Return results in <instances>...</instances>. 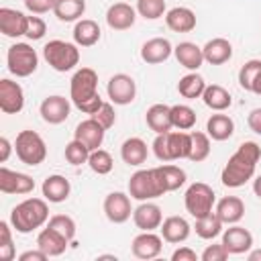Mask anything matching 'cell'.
I'll list each match as a JSON object with an SVG mask.
<instances>
[{
    "label": "cell",
    "instance_id": "obj_10",
    "mask_svg": "<svg viewBox=\"0 0 261 261\" xmlns=\"http://www.w3.org/2000/svg\"><path fill=\"white\" fill-rule=\"evenodd\" d=\"M39 112H41V118L49 124H61L67 120L69 112H71V104L65 96H59V94H53V96H47L41 106H39Z\"/></svg>",
    "mask_w": 261,
    "mask_h": 261
},
{
    "label": "cell",
    "instance_id": "obj_20",
    "mask_svg": "<svg viewBox=\"0 0 261 261\" xmlns=\"http://www.w3.org/2000/svg\"><path fill=\"white\" fill-rule=\"evenodd\" d=\"M171 53H173V47H171L169 39H165V37H153V39L145 41L141 47V59L151 65L167 61Z\"/></svg>",
    "mask_w": 261,
    "mask_h": 261
},
{
    "label": "cell",
    "instance_id": "obj_24",
    "mask_svg": "<svg viewBox=\"0 0 261 261\" xmlns=\"http://www.w3.org/2000/svg\"><path fill=\"white\" fill-rule=\"evenodd\" d=\"M161 237L163 241L171 243V245H179L184 241H188L190 237V230L192 226L188 224V220L184 216H167L163 222H161Z\"/></svg>",
    "mask_w": 261,
    "mask_h": 261
},
{
    "label": "cell",
    "instance_id": "obj_8",
    "mask_svg": "<svg viewBox=\"0 0 261 261\" xmlns=\"http://www.w3.org/2000/svg\"><path fill=\"white\" fill-rule=\"evenodd\" d=\"M214 202H216V194H214V190H212L208 184H204V181L192 184V186L186 190V196H184L186 210H188L194 218H202V216L210 214L212 208H214Z\"/></svg>",
    "mask_w": 261,
    "mask_h": 261
},
{
    "label": "cell",
    "instance_id": "obj_3",
    "mask_svg": "<svg viewBox=\"0 0 261 261\" xmlns=\"http://www.w3.org/2000/svg\"><path fill=\"white\" fill-rule=\"evenodd\" d=\"M47 220H49V206L41 198H27L20 204H16L10 212V224L20 234H29L41 228Z\"/></svg>",
    "mask_w": 261,
    "mask_h": 261
},
{
    "label": "cell",
    "instance_id": "obj_12",
    "mask_svg": "<svg viewBox=\"0 0 261 261\" xmlns=\"http://www.w3.org/2000/svg\"><path fill=\"white\" fill-rule=\"evenodd\" d=\"M24 106V92L20 84L4 77L0 80V110L4 114H16Z\"/></svg>",
    "mask_w": 261,
    "mask_h": 261
},
{
    "label": "cell",
    "instance_id": "obj_48",
    "mask_svg": "<svg viewBox=\"0 0 261 261\" xmlns=\"http://www.w3.org/2000/svg\"><path fill=\"white\" fill-rule=\"evenodd\" d=\"M228 249L222 245V243H216V245H208L206 249H204V253L200 255V259L202 261H224V259H228Z\"/></svg>",
    "mask_w": 261,
    "mask_h": 261
},
{
    "label": "cell",
    "instance_id": "obj_57",
    "mask_svg": "<svg viewBox=\"0 0 261 261\" xmlns=\"http://www.w3.org/2000/svg\"><path fill=\"white\" fill-rule=\"evenodd\" d=\"M249 261H261V249H255V251H249Z\"/></svg>",
    "mask_w": 261,
    "mask_h": 261
},
{
    "label": "cell",
    "instance_id": "obj_49",
    "mask_svg": "<svg viewBox=\"0 0 261 261\" xmlns=\"http://www.w3.org/2000/svg\"><path fill=\"white\" fill-rule=\"evenodd\" d=\"M153 153H155V157L159 161H165V163L171 161L169 149H167V133H161V135L155 137V141H153Z\"/></svg>",
    "mask_w": 261,
    "mask_h": 261
},
{
    "label": "cell",
    "instance_id": "obj_29",
    "mask_svg": "<svg viewBox=\"0 0 261 261\" xmlns=\"http://www.w3.org/2000/svg\"><path fill=\"white\" fill-rule=\"evenodd\" d=\"M214 212L218 214L222 224H237L245 216V202L239 196H224L222 200H218Z\"/></svg>",
    "mask_w": 261,
    "mask_h": 261
},
{
    "label": "cell",
    "instance_id": "obj_17",
    "mask_svg": "<svg viewBox=\"0 0 261 261\" xmlns=\"http://www.w3.org/2000/svg\"><path fill=\"white\" fill-rule=\"evenodd\" d=\"M104 133H106V128H104L96 118L90 116V118L82 120V122L75 126V130H73V139L82 141L90 151H94V149H100V147H102Z\"/></svg>",
    "mask_w": 261,
    "mask_h": 261
},
{
    "label": "cell",
    "instance_id": "obj_18",
    "mask_svg": "<svg viewBox=\"0 0 261 261\" xmlns=\"http://www.w3.org/2000/svg\"><path fill=\"white\" fill-rule=\"evenodd\" d=\"M137 20V8H133L126 2H114L106 10V24L112 31H126Z\"/></svg>",
    "mask_w": 261,
    "mask_h": 261
},
{
    "label": "cell",
    "instance_id": "obj_27",
    "mask_svg": "<svg viewBox=\"0 0 261 261\" xmlns=\"http://www.w3.org/2000/svg\"><path fill=\"white\" fill-rule=\"evenodd\" d=\"M202 53H204V61H208L210 65H222L232 57V45L228 39L216 37L202 47Z\"/></svg>",
    "mask_w": 261,
    "mask_h": 261
},
{
    "label": "cell",
    "instance_id": "obj_25",
    "mask_svg": "<svg viewBox=\"0 0 261 261\" xmlns=\"http://www.w3.org/2000/svg\"><path fill=\"white\" fill-rule=\"evenodd\" d=\"M165 24L173 33H190L196 29V14L192 8L175 6L165 12Z\"/></svg>",
    "mask_w": 261,
    "mask_h": 261
},
{
    "label": "cell",
    "instance_id": "obj_56",
    "mask_svg": "<svg viewBox=\"0 0 261 261\" xmlns=\"http://www.w3.org/2000/svg\"><path fill=\"white\" fill-rule=\"evenodd\" d=\"M251 92H255V94H259V96H261V71H259V75L255 77V82H253V88H251Z\"/></svg>",
    "mask_w": 261,
    "mask_h": 261
},
{
    "label": "cell",
    "instance_id": "obj_14",
    "mask_svg": "<svg viewBox=\"0 0 261 261\" xmlns=\"http://www.w3.org/2000/svg\"><path fill=\"white\" fill-rule=\"evenodd\" d=\"M161 249H163V237L155 234L153 230H143L133 239L130 245V251L137 259H155L159 257Z\"/></svg>",
    "mask_w": 261,
    "mask_h": 261
},
{
    "label": "cell",
    "instance_id": "obj_30",
    "mask_svg": "<svg viewBox=\"0 0 261 261\" xmlns=\"http://www.w3.org/2000/svg\"><path fill=\"white\" fill-rule=\"evenodd\" d=\"M100 27L96 20L92 18H80L75 20V27H73V43L77 47H92L100 41Z\"/></svg>",
    "mask_w": 261,
    "mask_h": 261
},
{
    "label": "cell",
    "instance_id": "obj_44",
    "mask_svg": "<svg viewBox=\"0 0 261 261\" xmlns=\"http://www.w3.org/2000/svg\"><path fill=\"white\" fill-rule=\"evenodd\" d=\"M47 226L59 230V232H61L65 239H69V241H73V237H75V220H73L71 216H67V214H53V216L47 220Z\"/></svg>",
    "mask_w": 261,
    "mask_h": 261
},
{
    "label": "cell",
    "instance_id": "obj_13",
    "mask_svg": "<svg viewBox=\"0 0 261 261\" xmlns=\"http://www.w3.org/2000/svg\"><path fill=\"white\" fill-rule=\"evenodd\" d=\"M35 190V179L27 173L0 167V192L2 194H31Z\"/></svg>",
    "mask_w": 261,
    "mask_h": 261
},
{
    "label": "cell",
    "instance_id": "obj_47",
    "mask_svg": "<svg viewBox=\"0 0 261 261\" xmlns=\"http://www.w3.org/2000/svg\"><path fill=\"white\" fill-rule=\"evenodd\" d=\"M45 33H47V24H45V20L41 18V16H29V29H27V35L24 37H29L31 41H39V39H43L45 37Z\"/></svg>",
    "mask_w": 261,
    "mask_h": 261
},
{
    "label": "cell",
    "instance_id": "obj_15",
    "mask_svg": "<svg viewBox=\"0 0 261 261\" xmlns=\"http://www.w3.org/2000/svg\"><path fill=\"white\" fill-rule=\"evenodd\" d=\"M27 29H29V16L20 10H14V8H0V31L4 37H10V39H16V37H22L27 35Z\"/></svg>",
    "mask_w": 261,
    "mask_h": 261
},
{
    "label": "cell",
    "instance_id": "obj_36",
    "mask_svg": "<svg viewBox=\"0 0 261 261\" xmlns=\"http://www.w3.org/2000/svg\"><path fill=\"white\" fill-rule=\"evenodd\" d=\"M194 228H196V234L200 239L210 241V239H216L222 232V220L218 218L216 212H210V214H206L202 218H196Z\"/></svg>",
    "mask_w": 261,
    "mask_h": 261
},
{
    "label": "cell",
    "instance_id": "obj_4",
    "mask_svg": "<svg viewBox=\"0 0 261 261\" xmlns=\"http://www.w3.org/2000/svg\"><path fill=\"white\" fill-rule=\"evenodd\" d=\"M167 190H165V184H163V177L159 173V167H153V169H139L130 175L128 179V196L139 200V202H145V200H155L159 196H163Z\"/></svg>",
    "mask_w": 261,
    "mask_h": 261
},
{
    "label": "cell",
    "instance_id": "obj_9",
    "mask_svg": "<svg viewBox=\"0 0 261 261\" xmlns=\"http://www.w3.org/2000/svg\"><path fill=\"white\" fill-rule=\"evenodd\" d=\"M106 92H108V98L118 104V106H126L135 100L137 96V84L135 80L128 75V73H114L110 80H108V86H106Z\"/></svg>",
    "mask_w": 261,
    "mask_h": 261
},
{
    "label": "cell",
    "instance_id": "obj_26",
    "mask_svg": "<svg viewBox=\"0 0 261 261\" xmlns=\"http://www.w3.org/2000/svg\"><path fill=\"white\" fill-rule=\"evenodd\" d=\"M145 120H147V126L155 133V135H161V133H169L171 130V106L167 104H153L147 108L145 112Z\"/></svg>",
    "mask_w": 261,
    "mask_h": 261
},
{
    "label": "cell",
    "instance_id": "obj_21",
    "mask_svg": "<svg viewBox=\"0 0 261 261\" xmlns=\"http://www.w3.org/2000/svg\"><path fill=\"white\" fill-rule=\"evenodd\" d=\"M69 245V239H65L59 230L51 228V226H45L39 234H37V247L47 253V257H59L65 253Z\"/></svg>",
    "mask_w": 261,
    "mask_h": 261
},
{
    "label": "cell",
    "instance_id": "obj_42",
    "mask_svg": "<svg viewBox=\"0 0 261 261\" xmlns=\"http://www.w3.org/2000/svg\"><path fill=\"white\" fill-rule=\"evenodd\" d=\"M90 153H92V151H90L82 141H77V139H73V141H69V143L65 145V159H67V163H71V165L88 163Z\"/></svg>",
    "mask_w": 261,
    "mask_h": 261
},
{
    "label": "cell",
    "instance_id": "obj_1",
    "mask_svg": "<svg viewBox=\"0 0 261 261\" xmlns=\"http://www.w3.org/2000/svg\"><path fill=\"white\" fill-rule=\"evenodd\" d=\"M259 159H261V147L255 141L241 143L239 149L230 155V159L226 161V165L220 173L222 186H226V188L245 186L249 179H253Z\"/></svg>",
    "mask_w": 261,
    "mask_h": 261
},
{
    "label": "cell",
    "instance_id": "obj_37",
    "mask_svg": "<svg viewBox=\"0 0 261 261\" xmlns=\"http://www.w3.org/2000/svg\"><path fill=\"white\" fill-rule=\"evenodd\" d=\"M171 124L177 130H190L196 124V112L188 104H175L171 106Z\"/></svg>",
    "mask_w": 261,
    "mask_h": 261
},
{
    "label": "cell",
    "instance_id": "obj_33",
    "mask_svg": "<svg viewBox=\"0 0 261 261\" xmlns=\"http://www.w3.org/2000/svg\"><path fill=\"white\" fill-rule=\"evenodd\" d=\"M202 100L204 104L210 108V110H216V112H222L226 110L230 104H232V98H230V92L226 88H222L220 84H210L206 86L204 94H202Z\"/></svg>",
    "mask_w": 261,
    "mask_h": 261
},
{
    "label": "cell",
    "instance_id": "obj_16",
    "mask_svg": "<svg viewBox=\"0 0 261 261\" xmlns=\"http://www.w3.org/2000/svg\"><path fill=\"white\" fill-rule=\"evenodd\" d=\"M222 245L228 249L230 255H243V253L251 251V247H253V234L245 226L230 224L222 232Z\"/></svg>",
    "mask_w": 261,
    "mask_h": 261
},
{
    "label": "cell",
    "instance_id": "obj_11",
    "mask_svg": "<svg viewBox=\"0 0 261 261\" xmlns=\"http://www.w3.org/2000/svg\"><path fill=\"white\" fill-rule=\"evenodd\" d=\"M104 214L114 224L126 222L130 218V214H133V206H130L128 194H124V192H110L104 198Z\"/></svg>",
    "mask_w": 261,
    "mask_h": 261
},
{
    "label": "cell",
    "instance_id": "obj_55",
    "mask_svg": "<svg viewBox=\"0 0 261 261\" xmlns=\"http://www.w3.org/2000/svg\"><path fill=\"white\" fill-rule=\"evenodd\" d=\"M253 192H255V196L261 200V175H257V177L253 179Z\"/></svg>",
    "mask_w": 261,
    "mask_h": 261
},
{
    "label": "cell",
    "instance_id": "obj_53",
    "mask_svg": "<svg viewBox=\"0 0 261 261\" xmlns=\"http://www.w3.org/2000/svg\"><path fill=\"white\" fill-rule=\"evenodd\" d=\"M45 259H49V257H47V253H43L39 247H37L35 251H24V253L18 255V261H45Z\"/></svg>",
    "mask_w": 261,
    "mask_h": 261
},
{
    "label": "cell",
    "instance_id": "obj_6",
    "mask_svg": "<svg viewBox=\"0 0 261 261\" xmlns=\"http://www.w3.org/2000/svg\"><path fill=\"white\" fill-rule=\"evenodd\" d=\"M14 151H16V157L24 163V165H39L45 161L47 157V145L43 141V137L35 130H20L16 135V141H14Z\"/></svg>",
    "mask_w": 261,
    "mask_h": 261
},
{
    "label": "cell",
    "instance_id": "obj_19",
    "mask_svg": "<svg viewBox=\"0 0 261 261\" xmlns=\"http://www.w3.org/2000/svg\"><path fill=\"white\" fill-rule=\"evenodd\" d=\"M133 220H135L137 228H141V230H155L163 222V212L157 204L145 200L133 210Z\"/></svg>",
    "mask_w": 261,
    "mask_h": 261
},
{
    "label": "cell",
    "instance_id": "obj_45",
    "mask_svg": "<svg viewBox=\"0 0 261 261\" xmlns=\"http://www.w3.org/2000/svg\"><path fill=\"white\" fill-rule=\"evenodd\" d=\"M14 259V245H12V232L6 220L0 222V261H12Z\"/></svg>",
    "mask_w": 261,
    "mask_h": 261
},
{
    "label": "cell",
    "instance_id": "obj_7",
    "mask_svg": "<svg viewBox=\"0 0 261 261\" xmlns=\"http://www.w3.org/2000/svg\"><path fill=\"white\" fill-rule=\"evenodd\" d=\"M8 71L16 77H29L39 65V55L29 43H14L6 53Z\"/></svg>",
    "mask_w": 261,
    "mask_h": 261
},
{
    "label": "cell",
    "instance_id": "obj_51",
    "mask_svg": "<svg viewBox=\"0 0 261 261\" xmlns=\"http://www.w3.org/2000/svg\"><path fill=\"white\" fill-rule=\"evenodd\" d=\"M171 261H198V255H196V251L190 249V247H179V249L173 251Z\"/></svg>",
    "mask_w": 261,
    "mask_h": 261
},
{
    "label": "cell",
    "instance_id": "obj_34",
    "mask_svg": "<svg viewBox=\"0 0 261 261\" xmlns=\"http://www.w3.org/2000/svg\"><path fill=\"white\" fill-rule=\"evenodd\" d=\"M86 12V0H55L53 14L61 22H73L80 20Z\"/></svg>",
    "mask_w": 261,
    "mask_h": 261
},
{
    "label": "cell",
    "instance_id": "obj_38",
    "mask_svg": "<svg viewBox=\"0 0 261 261\" xmlns=\"http://www.w3.org/2000/svg\"><path fill=\"white\" fill-rule=\"evenodd\" d=\"M210 155V137L208 133H200V130H194L192 133V151H190V161L194 163H200L204 159H208Z\"/></svg>",
    "mask_w": 261,
    "mask_h": 261
},
{
    "label": "cell",
    "instance_id": "obj_23",
    "mask_svg": "<svg viewBox=\"0 0 261 261\" xmlns=\"http://www.w3.org/2000/svg\"><path fill=\"white\" fill-rule=\"evenodd\" d=\"M41 192H43V196H45L47 202L59 204V202H65V200L69 198L71 186H69V179H65V177L59 175V173H53V175H47V177L43 179Z\"/></svg>",
    "mask_w": 261,
    "mask_h": 261
},
{
    "label": "cell",
    "instance_id": "obj_2",
    "mask_svg": "<svg viewBox=\"0 0 261 261\" xmlns=\"http://www.w3.org/2000/svg\"><path fill=\"white\" fill-rule=\"evenodd\" d=\"M69 98L84 114H96L104 100L98 94V73L92 67H82L73 73L69 84Z\"/></svg>",
    "mask_w": 261,
    "mask_h": 261
},
{
    "label": "cell",
    "instance_id": "obj_22",
    "mask_svg": "<svg viewBox=\"0 0 261 261\" xmlns=\"http://www.w3.org/2000/svg\"><path fill=\"white\" fill-rule=\"evenodd\" d=\"M173 53H175V59L179 65H184L186 69L190 71H198L204 63V53H202V47H198L196 43L192 41H181L173 47Z\"/></svg>",
    "mask_w": 261,
    "mask_h": 261
},
{
    "label": "cell",
    "instance_id": "obj_39",
    "mask_svg": "<svg viewBox=\"0 0 261 261\" xmlns=\"http://www.w3.org/2000/svg\"><path fill=\"white\" fill-rule=\"evenodd\" d=\"M88 165H90V169H92L94 173L106 175V173L112 171L114 159H112V155H110L108 151H104V149H94V151L90 153V157H88Z\"/></svg>",
    "mask_w": 261,
    "mask_h": 261
},
{
    "label": "cell",
    "instance_id": "obj_40",
    "mask_svg": "<svg viewBox=\"0 0 261 261\" xmlns=\"http://www.w3.org/2000/svg\"><path fill=\"white\" fill-rule=\"evenodd\" d=\"M159 173L163 177V184H165V190L167 192L179 190L186 184V171L181 167H177V165H161L159 167Z\"/></svg>",
    "mask_w": 261,
    "mask_h": 261
},
{
    "label": "cell",
    "instance_id": "obj_5",
    "mask_svg": "<svg viewBox=\"0 0 261 261\" xmlns=\"http://www.w3.org/2000/svg\"><path fill=\"white\" fill-rule=\"evenodd\" d=\"M43 57L55 71H69L80 63V49L75 43L53 39V41L45 43Z\"/></svg>",
    "mask_w": 261,
    "mask_h": 261
},
{
    "label": "cell",
    "instance_id": "obj_54",
    "mask_svg": "<svg viewBox=\"0 0 261 261\" xmlns=\"http://www.w3.org/2000/svg\"><path fill=\"white\" fill-rule=\"evenodd\" d=\"M10 151H12V145H10V141H8L6 137H2V139H0V161H2V163H6V161H8V157H10Z\"/></svg>",
    "mask_w": 261,
    "mask_h": 261
},
{
    "label": "cell",
    "instance_id": "obj_43",
    "mask_svg": "<svg viewBox=\"0 0 261 261\" xmlns=\"http://www.w3.org/2000/svg\"><path fill=\"white\" fill-rule=\"evenodd\" d=\"M259 71H261V59H249V61L239 69V84H241V88L247 90V92H251L253 82H255V77L259 75Z\"/></svg>",
    "mask_w": 261,
    "mask_h": 261
},
{
    "label": "cell",
    "instance_id": "obj_50",
    "mask_svg": "<svg viewBox=\"0 0 261 261\" xmlns=\"http://www.w3.org/2000/svg\"><path fill=\"white\" fill-rule=\"evenodd\" d=\"M22 2L31 14H45L53 10V4H55V0H22Z\"/></svg>",
    "mask_w": 261,
    "mask_h": 261
},
{
    "label": "cell",
    "instance_id": "obj_46",
    "mask_svg": "<svg viewBox=\"0 0 261 261\" xmlns=\"http://www.w3.org/2000/svg\"><path fill=\"white\" fill-rule=\"evenodd\" d=\"M92 118H96L106 130L108 128H112L114 126V122H116V112H114V106L110 104V102H104L100 108H98V112L96 114H92Z\"/></svg>",
    "mask_w": 261,
    "mask_h": 261
},
{
    "label": "cell",
    "instance_id": "obj_35",
    "mask_svg": "<svg viewBox=\"0 0 261 261\" xmlns=\"http://www.w3.org/2000/svg\"><path fill=\"white\" fill-rule=\"evenodd\" d=\"M204 90H206V82H204V77H202L200 73H196V71L184 75V77L177 82V92H179L184 98H188V100L202 98Z\"/></svg>",
    "mask_w": 261,
    "mask_h": 261
},
{
    "label": "cell",
    "instance_id": "obj_41",
    "mask_svg": "<svg viewBox=\"0 0 261 261\" xmlns=\"http://www.w3.org/2000/svg\"><path fill=\"white\" fill-rule=\"evenodd\" d=\"M137 12L147 20H157L167 12L165 0H137Z\"/></svg>",
    "mask_w": 261,
    "mask_h": 261
},
{
    "label": "cell",
    "instance_id": "obj_52",
    "mask_svg": "<svg viewBox=\"0 0 261 261\" xmlns=\"http://www.w3.org/2000/svg\"><path fill=\"white\" fill-rule=\"evenodd\" d=\"M247 124H249V128H251L253 133L261 135V108H255V110L249 112V116H247Z\"/></svg>",
    "mask_w": 261,
    "mask_h": 261
},
{
    "label": "cell",
    "instance_id": "obj_31",
    "mask_svg": "<svg viewBox=\"0 0 261 261\" xmlns=\"http://www.w3.org/2000/svg\"><path fill=\"white\" fill-rule=\"evenodd\" d=\"M167 149L171 161L175 159H188L192 151V133L186 130H169L167 133Z\"/></svg>",
    "mask_w": 261,
    "mask_h": 261
},
{
    "label": "cell",
    "instance_id": "obj_28",
    "mask_svg": "<svg viewBox=\"0 0 261 261\" xmlns=\"http://www.w3.org/2000/svg\"><path fill=\"white\" fill-rule=\"evenodd\" d=\"M120 157L126 165H133V167H139L147 161L149 157V147L147 143L141 139V137H130L122 143L120 147Z\"/></svg>",
    "mask_w": 261,
    "mask_h": 261
},
{
    "label": "cell",
    "instance_id": "obj_32",
    "mask_svg": "<svg viewBox=\"0 0 261 261\" xmlns=\"http://www.w3.org/2000/svg\"><path fill=\"white\" fill-rule=\"evenodd\" d=\"M206 133L214 141H226L234 133V120L228 114H212L206 122Z\"/></svg>",
    "mask_w": 261,
    "mask_h": 261
}]
</instances>
